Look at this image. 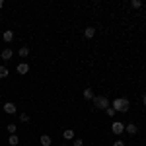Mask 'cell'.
Segmentation results:
<instances>
[{
    "label": "cell",
    "mask_w": 146,
    "mask_h": 146,
    "mask_svg": "<svg viewBox=\"0 0 146 146\" xmlns=\"http://www.w3.org/2000/svg\"><path fill=\"white\" fill-rule=\"evenodd\" d=\"M115 111H129V107H131V103H129V100L127 98H117V100L113 101V105H111Z\"/></svg>",
    "instance_id": "obj_1"
},
{
    "label": "cell",
    "mask_w": 146,
    "mask_h": 146,
    "mask_svg": "<svg viewBox=\"0 0 146 146\" xmlns=\"http://www.w3.org/2000/svg\"><path fill=\"white\" fill-rule=\"evenodd\" d=\"M94 103H96V107H98V109H103V111L109 107V101H107V98H103V96L94 98Z\"/></svg>",
    "instance_id": "obj_2"
},
{
    "label": "cell",
    "mask_w": 146,
    "mask_h": 146,
    "mask_svg": "<svg viewBox=\"0 0 146 146\" xmlns=\"http://www.w3.org/2000/svg\"><path fill=\"white\" fill-rule=\"evenodd\" d=\"M111 131L115 133V135H121V133L125 131V123H121V121H115V123H113V127H111Z\"/></svg>",
    "instance_id": "obj_3"
},
{
    "label": "cell",
    "mask_w": 146,
    "mask_h": 146,
    "mask_svg": "<svg viewBox=\"0 0 146 146\" xmlns=\"http://www.w3.org/2000/svg\"><path fill=\"white\" fill-rule=\"evenodd\" d=\"M4 111L8 113V115H14V113H16V105L10 103V101H8V103H4Z\"/></svg>",
    "instance_id": "obj_4"
},
{
    "label": "cell",
    "mask_w": 146,
    "mask_h": 146,
    "mask_svg": "<svg viewBox=\"0 0 146 146\" xmlns=\"http://www.w3.org/2000/svg\"><path fill=\"white\" fill-rule=\"evenodd\" d=\"M39 142H41V146H51V144H53V140H51V136H49V135H43L41 138H39Z\"/></svg>",
    "instance_id": "obj_5"
},
{
    "label": "cell",
    "mask_w": 146,
    "mask_h": 146,
    "mask_svg": "<svg viewBox=\"0 0 146 146\" xmlns=\"http://www.w3.org/2000/svg\"><path fill=\"white\" fill-rule=\"evenodd\" d=\"M27 70H29V64H27V62H20V64H18V72H20V74H27Z\"/></svg>",
    "instance_id": "obj_6"
},
{
    "label": "cell",
    "mask_w": 146,
    "mask_h": 146,
    "mask_svg": "<svg viewBox=\"0 0 146 146\" xmlns=\"http://www.w3.org/2000/svg\"><path fill=\"white\" fill-rule=\"evenodd\" d=\"M12 55H14V51H12V49H4V51L0 53V56H2L4 60H8V58H12Z\"/></svg>",
    "instance_id": "obj_7"
},
{
    "label": "cell",
    "mask_w": 146,
    "mask_h": 146,
    "mask_svg": "<svg viewBox=\"0 0 146 146\" xmlns=\"http://www.w3.org/2000/svg\"><path fill=\"white\" fill-rule=\"evenodd\" d=\"M136 131H138V127H136L135 123H129V125H127V133H129V135H136Z\"/></svg>",
    "instance_id": "obj_8"
},
{
    "label": "cell",
    "mask_w": 146,
    "mask_h": 146,
    "mask_svg": "<svg viewBox=\"0 0 146 146\" xmlns=\"http://www.w3.org/2000/svg\"><path fill=\"white\" fill-rule=\"evenodd\" d=\"M94 35H96V29H94V27H86V29H84V37H88V39H92Z\"/></svg>",
    "instance_id": "obj_9"
},
{
    "label": "cell",
    "mask_w": 146,
    "mask_h": 146,
    "mask_svg": "<svg viewBox=\"0 0 146 146\" xmlns=\"http://www.w3.org/2000/svg\"><path fill=\"white\" fill-rule=\"evenodd\" d=\"M2 37H4V41H6V43H10L12 39H14V31H10V29H8V31H4V35H2Z\"/></svg>",
    "instance_id": "obj_10"
},
{
    "label": "cell",
    "mask_w": 146,
    "mask_h": 146,
    "mask_svg": "<svg viewBox=\"0 0 146 146\" xmlns=\"http://www.w3.org/2000/svg\"><path fill=\"white\" fill-rule=\"evenodd\" d=\"M62 136H64L66 140H72V138H74V131H72V129H66V131L62 133Z\"/></svg>",
    "instance_id": "obj_11"
},
{
    "label": "cell",
    "mask_w": 146,
    "mask_h": 146,
    "mask_svg": "<svg viewBox=\"0 0 146 146\" xmlns=\"http://www.w3.org/2000/svg\"><path fill=\"white\" fill-rule=\"evenodd\" d=\"M82 96H84V98H86V100H94V92H92L90 88H86V90L82 92Z\"/></svg>",
    "instance_id": "obj_12"
},
{
    "label": "cell",
    "mask_w": 146,
    "mask_h": 146,
    "mask_svg": "<svg viewBox=\"0 0 146 146\" xmlns=\"http://www.w3.org/2000/svg\"><path fill=\"white\" fill-rule=\"evenodd\" d=\"M18 142H20V138H18L16 135H12L10 138H8V144L10 146H18Z\"/></svg>",
    "instance_id": "obj_13"
},
{
    "label": "cell",
    "mask_w": 146,
    "mask_h": 146,
    "mask_svg": "<svg viewBox=\"0 0 146 146\" xmlns=\"http://www.w3.org/2000/svg\"><path fill=\"white\" fill-rule=\"evenodd\" d=\"M6 129H8V133H12V135H16V129H18V125H16V123H10L8 127H6Z\"/></svg>",
    "instance_id": "obj_14"
},
{
    "label": "cell",
    "mask_w": 146,
    "mask_h": 146,
    "mask_svg": "<svg viewBox=\"0 0 146 146\" xmlns=\"http://www.w3.org/2000/svg\"><path fill=\"white\" fill-rule=\"evenodd\" d=\"M29 55V47H22L20 49V56H27Z\"/></svg>",
    "instance_id": "obj_15"
},
{
    "label": "cell",
    "mask_w": 146,
    "mask_h": 146,
    "mask_svg": "<svg viewBox=\"0 0 146 146\" xmlns=\"http://www.w3.org/2000/svg\"><path fill=\"white\" fill-rule=\"evenodd\" d=\"M6 76H8V68L0 66V78H6Z\"/></svg>",
    "instance_id": "obj_16"
},
{
    "label": "cell",
    "mask_w": 146,
    "mask_h": 146,
    "mask_svg": "<svg viewBox=\"0 0 146 146\" xmlns=\"http://www.w3.org/2000/svg\"><path fill=\"white\" fill-rule=\"evenodd\" d=\"M133 8H142V0H133Z\"/></svg>",
    "instance_id": "obj_17"
},
{
    "label": "cell",
    "mask_w": 146,
    "mask_h": 146,
    "mask_svg": "<svg viewBox=\"0 0 146 146\" xmlns=\"http://www.w3.org/2000/svg\"><path fill=\"white\" fill-rule=\"evenodd\" d=\"M72 144H74V146H82V144H84V140H80V138H74V140H72Z\"/></svg>",
    "instance_id": "obj_18"
},
{
    "label": "cell",
    "mask_w": 146,
    "mask_h": 146,
    "mask_svg": "<svg viewBox=\"0 0 146 146\" xmlns=\"http://www.w3.org/2000/svg\"><path fill=\"white\" fill-rule=\"evenodd\" d=\"M105 113H107L109 117H113V115H115V109H113V107H107V109H105Z\"/></svg>",
    "instance_id": "obj_19"
},
{
    "label": "cell",
    "mask_w": 146,
    "mask_h": 146,
    "mask_svg": "<svg viewBox=\"0 0 146 146\" xmlns=\"http://www.w3.org/2000/svg\"><path fill=\"white\" fill-rule=\"evenodd\" d=\"M20 119L25 123V121H29V115H27V113H22V115H20Z\"/></svg>",
    "instance_id": "obj_20"
},
{
    "label": "cell",
    "mask_w": 146,
    "mask_h": 146,
    "mask_svg": "<svg viewBox=\"0 0 146 146\" xmlns=\"http://www.w3.org/2000/svg\"><path fill=\"white\" fill-rule=\"evenodd\" d=\"M113 146H125V142H123V140H115V142H113Z\"/></svg>",
    "instance_id": "obj_21"
},
{
    "label": "cell",
    "mask_w": 146,
    "mask_h": 146,
    "mask_svg": "<svg viewBox=\"0 0 146 146\" xmlns=\"http://www.w3.org/2000/svg\"><path fill=\"white\" fill-rule=\"evenodd\" d=\"M2 6H4V0H0V8H2Z\"/></svg>",
    "instance_id": "obj_22"
},
{
    "label": "cell",
    "mask_w": 146,
    "mask_h": 146,
    "mask_svg": "<svg viewBox=\"0 0 146 146\" xmlns=\"http://www.w3.org/2000/svg\"><path fill=\"white\" fill-rule=\"evenodd\" d=\"M142 101H144V105H146V94H144V98H142Z\"/></svg>",
    "instance_id": "obj_23"
},
{
    "label": "cell",
    "mask_w": 146,
    "mask_h": 146,
    "mask_svg": "<svg viewBox=\"0 0 146 146\" xmlns=\"http://www.w3.org/2000/svg\"><path fill=\"white\" fill-rule=\"evenodd\" d=\"M62 146H66V144H62Z\"/></svg>",
    "instance_id": "obj_24"
}]
</instances>
